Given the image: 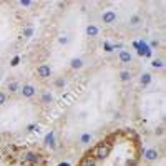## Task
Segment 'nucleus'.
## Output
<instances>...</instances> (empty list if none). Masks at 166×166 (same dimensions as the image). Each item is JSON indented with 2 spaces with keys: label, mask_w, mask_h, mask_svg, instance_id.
<instances>
[{
  "label": "nucleus",
  "mask_w": 166,
  "mask_h": 166,
  "mask_svg": "<svg viewBox=\"0 0 166 166\" xmlns=\"http://www.w3.org/2000/svg\"><path fill=\"white\" fill-rule=\"evenodd\" d=\"M110 153H111V145H108V143H100V145H96V146L91 149L88 156L95 158V160H96V158L103 160V158L110 156Z\"/></svg>",
  "instance_id": "1"
},
{
  "label": "nucleus",
  "mask_w": 166,
  "mask_h": 166,
  "mask_svg": "<svg viewBox=\"0 0 166 166\" xmlns=\"http://www.w3.org/2000/svg\"><path fill=\"white\" fill-rule=\"evenodd\" d=\"M151 65H153L155 68H161V67H163V62H161V60H155Z\"/></svg>",
  "instance_id": "17"
},
{
  "label": "nucleus",
  "mask_w": 166,
  "mask_h": 166,
  "mask_svg": "<svg viewBox=\"0 0 166 166\" xmlns=\"http://www.w3.org/2000/svg\"><path fill=\"white\" fill-rule=\"evenodd\" d=\"M45 145L47 146H55V133H48V135L45 136Z\"/></svg>",
  "instance_id": "8"
},
{
  "label": "nucleus",
  "mask_w": 166,
  "mask_h": 166,
  "mask_svg": "<svg viewBox=\"0 0 166 166\" xmlns=\"http://www.w3.org/2000/svg\"><path fill=\"white\" fill-rule=\"evenodd\" d=\"M18 62H20V58H18V56H15V58L12 60V63H10V65H12V67H17V65H18Z\"/></svg>",
  "instance_id": "19"
},
{
  "label": "nucleus",
  "mask_w": 166,
  "mask_h": 166,
  "mask_svg": "<svg viewBox=\"0 0 166 166\" xmlns=\"http://www.w3.org/2000/svg\"><path fill=\"white\" fill-rule=\"evenodd\" d=\"M35 129L38 131V125H30V126H28V131H35Z\"/></svg>",
  "instance_id": "21"
},
{
  "label": "nucleus",
  "mask_w": 166,
  "mask_h": 166,
  "mask_svg": "<svg viewBox=\"0 0 166 166\" xmlns=\"http://www.w3.org/2000/svg\"><path fill=\"white\" fill-rule=\"evenodd\" d=\"M17 88H18V83H17V82L9 83V90H10V91H17Z\"/></svg>",
  "instance_id": "16"
},
{
  "label": "nucleus",
  "mask_w": 166,
  "mask_h": 166,
  "mask_svg": "<svg viewBox=\"0 0 166 166\" xmlns=\"http://www.w3.org/2000/svg\"><path fill=\"white\" fill-rule=\"evenodd\" d=\"M138 22H140V17H133L131 18V25H138Z\"/></svg>",
  "instance_id": "22"
},
{
  "label": "nucleus",
  "mask_w": 166,
  "mask_h": 166,
  "mask_svg": "<svg viewBox=\"0 0 166 166\" xmlns=\"http://www.w3.org/2000/svg\"><path fill=\"white\" fill-rule=\"evenodd\" d=\"M20 91H22V95H23V96H27V98H32V96L35 95V88L32 87V85H23Z\"/></svg>",
  "instance_id": "4"
},
{
  "label": "nucleus",
  "mask_w": 166,
  "mask_h": 166,
  "mask_svg": "<svg viewBox=\"0 0 166 166\" xmlns=\"http://www.w3.org/2000/svg\"><path fill=\"white\" fill-rule=\"evenodd\" d=\"M55 85H56V87H63V85H65V82H63V80H56V82H55Z\"/></svg>",
  "instance_id": "24"
},
{
  "label": "nucleus",
  "mask_w": 166,
  "mask_h": 166,
  "mask_svg": "<svg viewBox=\"0 0 166 166\" xmlns=\"http://www.w3.org/2000/svg\"><path fill=\"white\" fill-rule=\"evenodd\" d=\"M67 42H68V40L65 38V37H62V38H60V43H67Z\"/></svg>",
  "instance_id": "27"
},
{
  "label": "nucleus",
  "mask_w": 166,
  "mask_h": 166,
  "mask_svg": "<svg viewBox=\"0 0 166 166\" xmlns=\"http://www.w3.org/2000/svg\"><path fill=\"white\" fill-rule=\"evenodd\" d=\"M58 166H70L68 163H62V164H58Z\"/></svg>",
  "instance_id": "28"
},
{
  "label": "nucleus",
  "mask_w": 166,
  "mask_h": 166,
  "mask_svg": "<svg viewBox=\"0 0 166 166\" xmlns=\"http://www.w3.org/2000/svg\"><path fill=\"white\" fill-rule=\"evenodd\" d=\"M37 73H38L40 78H47V76H50L52 70H50V67H48V65H40L38 70H37Z\"/></svg>",
  "instance_id": "3"
},
{
  "label": "nucleus",
  "mask_w": 166,
  "mask_h": 166,
  "mask_svg": "<svg viewBox=\"0 0 166 166\" xmlns=\"http://www.w3.org/2000/svg\"><path fill=\"white\" fill-rule=\"evenodd\" d=\"M5 100H7L5 93H0V105H3V103H5Z\"/></svg>",
  "instance_id": "20"
},
{
  "label": "nucleus",
  "mask_w": 166,
  "mask_h": 166,
  "mask_svg": "<svg viewBox=\"0 0 166 166\" xmlns=\"http://www.w3.org/2000/svg\"><path fill=\"white\" fill-rule=\"evenodd\" d=\"M82 65H83V62L80 58H73V60H71V68H82Z\"/></svg>",
  "instance_id": "12"
},
{
  "label": "nucleus",
  "mask_w": 166,
  "mask_h": 166,
  "mask_svg": "<svg viewBox=\"0 0 166 166\" xmlns=\"http://www.w3.org/2000/svg\"><path fill=\"white\" fill-rule=\"evenodd\" d=\"M149 82H151V75H149V73H145L143 76H141V83H143V85H148Z\"/></svg>",
  "instance_id": "13"
},
{
  "label": "nucleus",
  "mask_w": 166,
  "mask_h": 166,
  "mask_svg": "<svg viewBox=\"0 0 166 166\" xmlns=\"http://www.w3.org/2000/svg\"><path fill=\"white\" fill-rule=\"evenodd\" d=\"M32 33H33V28H32V27L25 28V32H23V35H25V37H30Z\"/></svg>",
  "instance_id": "18"
},
{
  "label": "nucleus",
  "mask_w": 166,
  "mask_h": 166,
  "mask_svg": "<svg viewBox=\"0 0 166 166\" xmlns=\"http://www.w3.org/2000/svg\"><path fill=\"white\" fill-rule=\"evenodd\" d=\"M145 158H146V160H149V161H151V160H156V158H158V151H156V149H148V151L145 153Z\"/></svg>",
  "instance_id": "9"
},
{
  "label": "nucleus",
  "mask_w": 166,
  "mask_h": 166,
  "mask_svg": "<svg viewBox=\"0 0 166 166\" xmlns=\"http://www.w3.org/2000/svg\"><path fill=\"white\" fill-rule=\"evenodd\" d=\"M115 20H116V14H115L113 10H106V12L103 14V22H105V23L111 25V23L115 22Z\"/></svg>",
  "instance_id": "2"
},
{
  "label": "nucleus",
  "mask_w": 166,
  "mask_h": 166,
  "mask_svg": "<svg viewBox=\"0 0 166 166\" xmlns=\"http://www.w3.org/2000/svg\"><path fill=\"white\" fill-rule=\"evenodd\" d=\"M23 160L28 161V163H32V164H35V163H38V155H35V153H27L25 156H23Z\"/></svg>",
  "instance_id": "6"
},
{
  "label": "nucleus",
  "mask_w": 166,
  "mask_h": 166,
  "mask_svg": "<svg viewBox=\"0 0 166 166\" xmlns=\"http://www.w3.org/2000/svg\"><path fill=\"white\" fill-rule=\"evenodd\" d=\"M90 140H91V136H90V135H85L83 138H82V141H83V143H87V141H90Z\"/></svg>",
  "instance_id": "23"
},
{
  "label": "nucleus",
  "mask_w": 166,
  "mask_h": 166,
  "mask_svg": "<svg viewBox=\"0 0 166 166\" xmlns=\"http://www.w3.org/2000/svg\"><path fill=\"white\" fill-rule=\"evenodd\" d=\"M135 47H138L140 50H138V53L140 55H146V56H149L151 55V50L148 48V45L145 42H141V43H135Z\"/></svg>",
  "instance_id": "5"
},
{
  "label": "nucleus",
  "mask_w": 166,
  "mask_h": 166,
  "mask_svg": "<svg viewBox=\"0 0 166 166\" xmlns=\"http://www.w3.org/2000/svg\"><path fill=\"white\" fill-rule=\"evenodd\" d=\"M80 166H96V160L91 156H85L82 160V163H80Z\"/></svg>",
  "instance_id": "7"
},
{
  "label": "nucleus",
  "mask_w": 166,
  "mask_h": 166,
  "mask_svg": "<svg viewBox=\"0 0 166 166\" xmlns=\"http://www.w3.org/2000/svg\"><path fill=\"white\" fill-rule=\"evenodd\" d=\"M120 60L123 63H129V62H131V55H129L128 52H121V53H120Z\"/></svg>",
  "instance_id": "11"
},
{
  "label": "nucleus",
  "mask_w": 166,
  "mask_h": 166,
  "mask_svg": "<svg viewBox=\"0 0 166 166\" xmlns=\"http://www.w3.org/2000/svg\"><path fill=\"white\" fill-rule=\"evenodd\" d=\"M120 78L123 80V82H128L129 78H131V75L128 73V71H121V75H120Z\"/></svg>",
  "instance_id": "14"
},
{
  "label": "nucleus",
  "mask_w": 166,
  "mask_h": 166,
  "mask_svg": "<svg viewBox=\"0 0 166 166\" xmlns=\"http://www.w3.org/2000/svg\"><path fill=\"white\" fill-rule=\"evenodd\" d=\"M105 48H106V52H111V45H110V43H105Z\"/></svg>",
  "instance_id": "26"
},
{
  "label": "nucleus",
  "mask_w": 166,
  "mask_h": 166,
  "mask_svg": "<svg viewBox=\"0 0 166 166\" xmlns=\"http://www.w3.org/2000/svg\"><path fill=\"white\" fill-rule=\"evenodd\" d=\"M42 102H43V103H48V102H52V95H50V93H43V96H42Z\"/></svg>",
  "instance_id": "15"
},
{
  "label": "nucleus",
  "mask_w": 166,
  "mask_h": 166,
  "mask_svg": "<svg viewBox=\"0 0 166 166\" xmlns=\"http://www.w3.org/2000/svg\"><path fill=\"white\" fill-rule=\"evenodd\" d=\"M20 3H22L23 7H28V5H30V2H28V0H22V2H20Z\"/></svg>",
  "instance_id": "25"
},
{
  "label": "nucleus",
  "mask_w": 166,
  "mask_h": 166,
  "mask_svg": "<svg viewBox=\"0 0 166 166\" xmlns=\"http://www.w3.org/2000/svg\"><path fill=\"white\" fill-rule=\"evenodd\" d=\"M87 35L88 37H96V35H98V28H96L95 25H90L87 28Z\"/></svg>",
  "instance_id": "10"
}]
</instances>
